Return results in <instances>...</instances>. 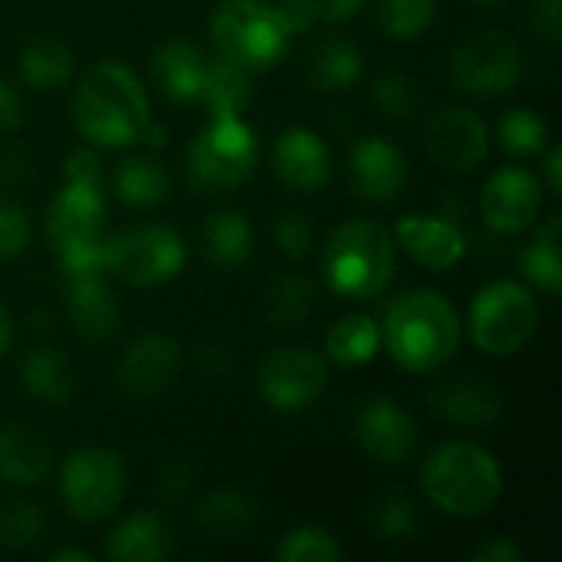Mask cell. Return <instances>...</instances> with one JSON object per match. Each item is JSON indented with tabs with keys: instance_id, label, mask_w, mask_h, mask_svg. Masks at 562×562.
<instances>
[{
	"instance_id": "6da1fadb",
	"label": "cell",
	"mask_w": 562,
	"mask_h": 562,
	"mask_svg": "<svg viewBox=\"0 0 562 562\" xmlns=\"http://www.w3.org/2000/svg\"><path fill=\"white\" fill-rule=\"evenodd\" d=\"M76 132L99 148H125L145 138L151 105L138 76L122 59H99L72 95Z\"/></svg>"
},
{
	"instance_id": "7a4b0ae2",
	"label": "cell",
	"mask_w": 562,
	"mask_h": 562,
	"mask_svg": "<svg viewBox=\"0 0 562 562\" xmlns=\"http://www.w3.org/2000/svg\"><path fill=\"white\" fill-rule=\"evenodd\" d=\"M379 329L392 362L415 375L438 372L461 346V319L454 306L438 290L425 286L398 293Z\"/></svg>"
},
{
	"instance_id": "3957f363",
	"label": "cell",
	"mask_w": 562,
	"mask_h": 562,
	"mask_svg": "<svg viewBox=\"0 0 562 562\" xmlns=\"http://www.w3.org/2000/svg\"><path fill=\"white\" fill-rule=\"evenodd\" d=\"M422 487L441 514L471 520L484 517L501 501L504 477L487 448L474 441H448L428 454Z\"/></svg>"
},
{
	"instance_id": "277c9868",
	"label": "cell",
	"mask_w": 562,
	"mask_h": 562,
	"mask_svg": "<svg viewBox=\"0 0 562 562\" xmlns=\"http://www.w3.org/2000/svg\"><path fill=\"white\" fill-rule=\"evenodd\" d=\"M395 237L379 221H346L323 247V277L346 300H372L395 273Z\"/></svg>"
},
{
	"instance_id": "5b68a950",
	"label": "cell",
	"mask_w": 562,
	"mask_h": 562,
	"mask_svg": "<svg viewBox=\"0 0 562 562\" xmlns=\"http://www.w3.org/2000/svg\"><path fill=\"white\" fill-rule=\"evenodd\" d=\"M46 237L56 250L63 277L102 273L105 250V188L66 181L46 211Z\"/></svg>"
},
{
	"instance_id": "8992f818",
	"label": "cell",
	"mask_w": 562,
	"mask_h": 562,
	"mask_svg": "<svg viewBox=\"0 0 562 562\" xmlns=\"http://www.w3.org/2000/svg\"><path fill=\"white\" fill-rule=\"evenodd\" d=\"M260 158L257 132L240 115L211 119V125L188 145L184 175L188 188L198 194H224L240 188Z\"/></svg>"
},
{
	"instance_id": "52a82bcc",
	"label": "cell",
	"mask_w": 562,
	"mask_h": 562,
	"mask_svg": "<svg viewBox=\"0 0 562 562\" xmlns=\"http://www.w3.org/2000/svg\"><path fill=\"white\" fill-rule=\"evenodd\" d=\"M211 40L217 56L244 66L247 72H263L277 66L290 46V33L267 0H221L211 13Z\"/></svg>"
},
{
	"instance_id": "ba28073f",
	"label": "cell",
	"mask_w": 562,
	"mask_h": 562,
	"mask_svg": "<svg viewBox=\"0 0 562 562\" xmlns=\"http://www.w3.org/2000/svg\"><path fill=\"white\" fill-rule=\"evenodd\" d=\"M468 326L481 352L494 359L514 356L537 336L540 326L537 296L517 280H497L474 296Z\"/></svg>"
},
{
	"instance_id": "9c48e42d",
	"label": "cell",
	"mask_w": 562,
	"mask_h": 562,
	"mask_svg": "<svg viewBox=\"0 0 562 562\" xmlns=\"http://www.w3.org/2000/svg\"><path fill=\"white\" fill-rule=\"evenodd\" d=\"M184 260L188 247L175 227L142 224L105 237L102 273H112L128 286H161L184 270Z\"/></svg>"
},
{
	"instance_id": "30bf717a",
	"label": "cell",
	"mask_w": 562,
	"mask_h": 562,
	"mask_svg": "<svg viewBox=\"0 0 562 562\" xmlns=\"http://www.w3.org/2000/svg\"><path fill=\"white\" fill-rule=\"evenodd\" d=\"M59 497L79 524L105 520L125 497V464L119 451L102 445L69 451L59 474Z\"/></svg>"
},
{
	"instance_id": "8fae6325",
	"label": "cell",
	"mask_w": 562,
	"mask_h": 562,
	"mask_svg": "<svg viewBox=\"0 0 562 562\" xmlns=\"http://www.w3.org/2000/svg\"><path fill=\"white\" fill-rule=\"evenodd\" d=\"M524 79V49L501 30H477L451 53V82L474 99H497Z\"/></svg>"
},
{
	"instance_id": "7c38bea8",
	"label": "cell",
	"mask_w": 562,
	"mask_h": 562,
	"mask_svg": "<svg viewBox=\"0 0 562 562\" xmlns=\"http://www.w3.org/2000/svg\"><path fill=\"white\" fill-rule=\"evenodd\" d=\"M329 385L326 356L310 346L273 349L257 372V389L273 412H303L310 408Z\"/></svg>"
},
{
	"instance_id": "4fadbf2b",
	"label": "cell",
	"mask_w": 562,
	"mask_h": 562,
	"mask_svg": "<svg viewBox=\"0 0 562 562\" xmlns=\"http://www.w3.org/2000/svg\"><path fill=\"white\" fill-rule=\"evenodd\" d=\"M425 148L435 165L448 171H474L491 151V132L474 109L445 105L428 119Z\"/></svg>"
},
{
	"instance_id": "5bb4252c",
	"label": "cell",
	"mask_w": 562,
	"mask_h": 562,
	"mask_svg": "<svg viewBox=\"0 0 562 562\" xmlns=\"http://www.w3.org/2000/svg\"><path fill=\"white\" fill-rule=\"evenodd\" d=\"M543 211V181L527 168H501L481 194L484 227L494 234H520Z\"/></svg>"
},
{
	"instance_id": "9a60e30c",
	"label": "cell",
	"mask_w": 562,
	"mask_h": 562,
	"mask_svg": "<svg viewBox=\"0 0 562 562\" xmlns=\"http://www.w3.org/2000/svg\"><path fill=\"white\" fill-rule=\"evenodd\" d=\"M352 435L359 448L379 464H402L412 458L418 445L415 418L395 398H385V395H372L356 408Z\"/></svg>"
},
{
	"instance_id": "2e32d148",
	"label": "cell",
	"mask_w": 562,
	"mask_h": 562,
	"mask_svg": "<svg viewBox=\"0 0 562 562\" xmlns=\"http://www.w3.org/2000/svg\"><path fill=\"white\" fill-rule=\"evenodd\" d=\"M181 369V349L165 333L135 336L115 366V385L132 398H151L165 392Z\"/></svg>"
},
{
	"instance_id": "e0dca14e",
	"label": "cell",
	"mask_w": 562,
	"mask_h": 562,
	"mask_svg": "<svg viewBox=\"0 0 562 562\" xmlns=\"http://www.w3.org/2000/svg\"><path fill=\"white\" fill-rule=\"evenodd\" d=\"M408 181V158L405 151L382 135H369L352 145L349 151V184L359 198L372 204H389Z\"/></svg>"
},
{
	"instance_id": "ac0fdd59",
	"label": "cell",
	"mask_w": 562,
	"mask_h": 562,
	"mask_svg": "<svg viewBox=\"0 0 562 562\" xmlns=\"http://www.w3.org/2000/svg\"><path fill=\"white\" fill-rule=\"evenodd\" d=\"M395 247H402L415 263L428 267V270H451L458 260H464L468 254V237L461 231V224L435 214H408L395 224Z\"/></svg>"
},
{
	"instance_id": "d6986e66",
	"label": "cell",
	"mask_w": 562,
	"mask_h": 562,
	"mask_svg": "<svg viewBox=\"0 0 562 562\" xmlns=\"http://www.w3.org/2000/svg\"><path fill=\"white\" fill-rule=\"evenodd\" d=\"M66 316L86 342H109L119 333V300L105 283V273H69L66 277Z\"/></svg>"
},
{
	"instance_id": "ffe728a7",
	"label": "cell",
	"mask_w": 562,
	"mask_h": 562,
	"mask_svg": "<svg viewBox=\"0 0 562 562\" xmlns=\"http://www.w3.org/2000/svg\"><path fill=\"white\" fill-rule=\"evenodd\" d=\"M273 171L293 191H319L333 178V155L313 128H286L273 145Z\"/></svg>"
},
{
	"instance_id": "44dd1931",
	"label": "cell",
	"mask_w": 562,
	"mask_h": 562,
	"mask_svg": "<svg viewBox=\"0 0 562 562\" xmlns=\"http://www.w3.org/2000/svg\"><path fill=\"white\" fill-rule=\"evenodd\" d=\"M428 405L451 425H468L481 428L491 425L504 415V398L501 392L484 382L481 375H454L438 382L428 392Z\"/></svg>"
},
{
	"instance_id": "7402d4cb",
	"label": "cell",
	"mask_w": 562,
	"mask_h": 562,
	"mask_svg": "<svg viewBox=\"0 0 562 562\" xmlns=\"http://www.w3.org/2000/svg\"><path fill=\"white\" fill-rule=\"evenodd\" d=\"M171 527L158 510H135L119 520L105 537V560L158 562L171 553Z\"/></svg>"
},
{
	"instance_id": "603a6c76",
	"label": "cell",
	"mask_w": 562,
	"mask_h": 562,
	"mask_svg": "<svg viewBox=\"0 0 562 562\" xmlns=\"http://www.w3.org/2000/svg\"><path fill=\"white\" fill-rule=\"evenodd\" d=\"M53 468V445L30 425H0V481L33 487Z\"/></svg>"
},
{
	"instance_id": "cb8c5ba5",
	"label": "cell",
	"mask_w": 562,
	"mask_h": 562,
	"mask_svg": "<svg viewBox=\"0 0 562 562\" xmlns=\"http://www.w3.org/2000/svg\"><path fill=\"white\" fill-rule=\"evenodd\" d=\"M204 72H207V56L201 53V46L181 36L165 40L151 56V76L171 102H198Z\"/></svg>"
},
{
	"instance_id": "d4e9b609",
	"label": "cell",
	"mask_w": 562,
	"mask_h": 562,
	"mask_svg": "<svg viewBox=\"0 0 562 562\" xmlns=\"http://www.w3.org/2000/svg\"><path fill=\"white\" fill-rule=\"evenodd\" d=\"M20 385L30 398L43 402V405H66L69 395H72V385H76V375H72V362L53 349V346H33L23 352L20 359Z\"/></svg>"
},
{
	"instance_id": "484cf974",
	"label": "cell",
	"mask_w": 562,
	"mask_h": 562,
	"mask_svg": "<svg viewBox=\"0 0 562 562\" xmlns=\"http://www.w3.org/2000/svg\"><path fill=\"white\" fill-rule=\"evenodd\" d=\"M194 520L204 530V537L231 543V540H240L254 530L257 504L237 487H214L198 501Z\"/></svg>"
},
{
	"instance_id": "4316f807",
	"label": "cell",
	"mask_w": 562,
	"mask_h": 562,
	"mask_svg": "<svg viewBox=\"0 0 562 562\" xmlns=\"http://www.w3.org/2000/svg\"><path fill=\"white\" fill-rule=\"evenodd\" d=\"M198 102L207 109L211 119L244 115L247 105L254 102V72H247L244 66H237L224 56L207 59V72H204Z\"/></svg>"
},
{
	"instance_id": "83f0119b",
	"label": "cell",
	"mask_w": 562,
	"mask_h": 562,
	"mask_svg": "<svg viewBox=\"0 0 562 562\" xmlns=\"http://www.w3.org/2000/svg\"><path fill=\"white\" fill-rule=\"evenodd\" d=\"M112 188L128 207H158L171 198V171L155 155H128L115 168Z\"/></svg>"
},
{
	"instance_id": "f1b7e54d",
	"label": "cell",
	"mask_w": 562,
	"mask_h": 562,
	"mask_svg": "<svg viewBox=\"0 0 562 562\" xmlns=\"http://www.w3.org/2000/svg\"><path fill=\"white\" fill-rule=\"evenodd\" d=\"M201 254L214 267H240L254 257V227L237 211H214L201 224Z\"/></svg>"
},
{
	"instance_id": "f546056e",
	"label": "cell",
	"mask_w": 562,
	"mask_h": 562,
	"mask_svg": "<svg viewBox=\"0 0 562 562\" xmlns=\"http://www.w3.org/2000/svg\"><path fill=\"white\" fill-rule=\"evenodd\" d=\"M362 69H366L362 49L346 36H326L323 43H316L310 56V79L326 92H342L356 86L362 79Z\"/></svg>"
},
{
	"instance_id": "4dcf8cb0",
	"label": "cell",
	"mask_w": 562,
	"mask_h": 562,
	"mask_svg": "<svg viewBox=\"0 0 562 562\" xmlns=\"http://www.w3.org/2000/svg\"><path fill=\"white\" fill-rule=\"evenodd\" d=\"M20 79L36 89V92H53L59 86L69 82L72 76V53L66 43L53 40V36H36L23 46L20 59Z\"/></svg>"
},
{
	"instance_id": "1f68e13d",
	"label": "cell",
	"mask_w": 562,
	"mask_h": 562,
	"mask_svg": "<svg viewBox=\"0 0 562 562\" xmlns=\"http://www.w3.org/2000/svg\"><path fill=\"white\" fill-rule=\"evenodd\" d=\"M382 342V329L372 316H342L326 336V359L342 369H356L375 359Z\"/></svg>"
},
{
	"instance_id": "d6a6232c",
	"label": "cell",
	"mask_w": 562,
	"mask_h": 562,
	"mask_svg": "<svg viewBox=\"0 0 562 562\" xmlns=\"http://www.w3.org/2000/svg\"><path fill=\"white\" fill-rule=\"evenodd\" d=\"M316 306V286L303 273H283L267 290V319L273 329H300Z\"/></svg>"
},
{
	"instance_id": "836d02e7",
	"label": "cell",
	"mask_w": 562,
	"mask_h": 562,
	"mask_svg": "<svg viewBox=\"0 0 562 562\" xmlns=\"http://www.w3.org/2000/svg\"><path fill=\"white\" fill-rule=\"evenodd\" d=\"M520 270L527 280L547 293H560L562 286V257H560V217H550L543 227H537L533 240L520 254Z\"/></svg>"
},
{
	"instance_id": "e575fe53",
	"label": "cell",
	"mask_w": 562,
	"mask_h": 562,
	"mask_svg": "<svg viewBox=\"0 0 562 562\" xmlns=\"http://www.w3.org/2000/svg\"><path fill=\"white\" fill-rule=\"evenodd\" d=\"M497 138H501V148L507 155L530 158V155H540L547 148L550 128H547L540 112H533V109H510V112L501 115Z\"/></svg>"
},
{
	"instance_id": "d590c367",
	"label": "cell",
	"mask_w": 562,
	"mask_h": 562,
	"mask_svg": "<svg viewBox=\"0 0 562 562\" xmlns=\"http://www.w3.org/2000/svg\"><path fill=\"white\" fill-rule=\"evenodd\" d=\"M372 530L385 543H408L422 530V510L408 494H385L372 510Z\"/></svg>"
},
{
	"instance_id": "8d00e7d4",
	"label": "cell",
	"mask_w": 562,
	"mask_h": 562,
	"mask_svg": "<svg viewBox=\"0 0 562 562\" xmlns=\"http://www.w3.org/2000/svg\"><path fill=\"white\" fill-rule=\"evenodd\" d=\"M372 102L395 122H408L418 115L422 109V86L398 69H385L379 72L375 86H372Z\"/></svg>"
},
{
	"instance_id": "74e56055",
	"label": "cell",
	"mask_w": 562,
	"mask_h": 562,
	"mask_svg": "<svg viewBox=\"0 0 562 562\" xmlns=\"http://www.w3.org/2000/svg\"><path fill=\"white\" fill-rule=\"evenodd\" d=\"M438 0H379V23L392 40L412 43L435 20Z\"/></svg>"
},
{
	"instance_id": "f35d334b",
	"label": "cell",
	"mask_w": 562,
	"mask_h": 562,
	"mask_svg": "<svg viewBox=\"0 0 562 562\" xmlns=\"http://www.w3.org/2000/svg\"><path fill=\"white\" fill-rule=\"evenodd\" d=\"M273 557L280 562H339L342 560V547L336 543V537L329 530L296 527V530L283 533Z\"/></svg>"
},
{
	"instance_id": "ab89813d",
	"label": "cell",
	"mask_w": 562,
	"mask_h": 562,
	"mask_svg": "<svg viewBox=\"0 0 562 562\" xmlns=\"http://www.w3.org/2000/svg\"><path fill=\"white\" fill-rule=\"evenodd\" d=\"M46 533V514L30 501H13L0 507V547L30 550Z\"/></svg>"
},
{
	"instance_id": "60d3db41",
	"label": "cell",
	"mask_w": 562,
	"mask_h": 562,
	"mask_svg": "<svg viewBox=\"0 0 562 562\" xmlns=\"http://www.w3.org/2000/svg\"><path fill=\"white\" fill-rule=\"evenodd\" d=\"M270 237H273L277 250H280L283 257H290V260H303V257H310L313 240H316V234H313V221H310V214H303V211H283V214L273 221Z\"/></svg>"
},
{
	"instance_id": "b9f144b4",
	"label": "cell",
	"mask_w": 562,
	"mask_h": 562,
	"mask_svg": "<svg viewBox=\"0 0 562 562\" xmlns=\"http://www.w3.org/2000/svg\"><path fill=\"white\" fill-rule=\"evenodd\" d=\"M33 237L30 214L13 201L0 194V260H16Z\"/></svg>"
},
{
	"instance_id": "7bdbcfd3",
	"label": "cell",
	"mask_w": 562,
	"mask_h": 562,
	"mask_svg": "<svg viewBox=\"0 0 562 562\" xmlns=\"http://www.w3.org/2000/svg\"><path fill=\"white\" fill-rule=\"evenodd\" d=\"M194 487V468L184 461V458H165L161 461V471L155 477V491H158V501L165 504H181Z\"/></svg>"
},
{
	"instance_id": "ee69618b",
	"label": "cell",
	"mask_w": 562,
	"mask_h": 562,
	"mask_svg": "<svg viewBox=\"0 0 562 562\" xmlns=\"http://www.w3.org/2000/svg\"><path fill=\"white\" fill-rule=\"evenodd\" d=\"M527 26L533 36L547 43H560L562 36V0H530Z\"/></svg>"
},
{
	"instance_id": "f6af8a7d",
	"label": "cell",
	"mask_w": 562,
	"mask_h": 562,
	"mask_svg": "<svg viewBox=\"0 0 562 562\" xmlns=\"http://www.w3.org/2000/svg\"><path fill=\"white\" fill-rule=\"evenodd\" d=\"M66 181H72V184H89V188H105L102 158H99L89 145L69 151V158H66Z\"/></svg>"
},
{
	"instance_id": "bcb514c9",
	"label": "cell",
	"mask_w": 562,
	"mask_h": 562,
	"mask_svg": "<svg viewBox=\"0 0 562 562\" xmlns=\"http://www.w3.org/2000/svg\"><path fill=\"white\" fill-rule=\"evenodd\" d=\"M286 33L296 36V33H306L319 23V3L316 0H277L273 3Z\"/></svg>"
},
{
	"instance_id": "7dc6e473",
	"label": "cell",
	"mask_w": 562,
	"mask_h": 562,
	"mask_svg": "<svg viewBox=\"0 0 562 562\" xmlns=\"http://www.w3.org/2000/svg\"><path fill=\"white\" fill-rule=\"evenodd\" d=\"M194 362H198V369H201L204 375H211V379H227V375L234 372L231 352H227L224 346H214V342H204V346H198V352H194Z\"/></svg>"
},
{
	"instance_id": "c3c4849f",
	"label": "cell",
	"mask_w": 562,
	"mask_h": 562,
	"mask_svg": "<svg viewBox=\"0 0 562 562\" xmlns=\"http://www.w3.org/2000/svg\"><path fill=\"white\" fill-rule=\"evenodd\" d=\"M23 115L26 109H23L20 92L7 79H0V132H16L23 125Z\"/></svg>"
},
{
	"instance_id": "681fc988",
	"label": "cell",
	"mask_w": 562,
	"mask_h": 562,
	"mask_svg": "<svg viewBox=\"0 0 562 562\" xmlns=\"http://www.w3.org/2000/svg\"><path fill=\"white\" fill-rule=\"evenodd\" d=\"M474 562H520L524 560V550L510 540V537H494L487 540L474 557Z\"/></svg>"
},
{
	"instance_id": "f907efd6",
	"label": "cell",
	"mask_w": 562,
	"mask_h": 562,
	"mask_svg": "<svg viewBox=\"0 0 562 562\" xmlns=\"http://www.w3.org/2000/svg\"><path fill=\"white\" fill-rule=\"evenodd\" d=\"M316 3H319V20L326 23H346L359 16V10L366 7V0H316Z\"/></svg>"
},
{
	"instance_id": "816d5d0a",
	"label": "cell",
	"mask_w": 562,
	"mask_h": 562,
	"mask_svg": "<svg viewBox=\"0 0 562 562\" xmlns=\"http://www.w3.org/2000/svg\"><path fill=\"white\" fill-rule=\"evenodd\" d=\"M543 178H547V191L560 194L562 191V151L560 145L547 148V161H543Z\"/></svg>"
},
{
	"instance_id": "f5cc1de1",
	"label": "cell",
	"mask_w": 562,
	"mask_h": 562,
	"mask_svg": "<svg viewBox=\"0 0 562 562\" xmlns=\"http://www.w3.org/2000/svg\"><path fill=\"white\" fill-rule=\"evenodd\" d=\"M10 342H13V323H10V313L0 303V356L10 349Z\"/></svg>"
},
{
	"instance_id": "db71d44e",
	"label": "cell",
	"mask_w": 562,
	"mask_h": 562,
	"mask_svg": "<svg viewBox=\"0 0 562 562\" xmlns=\"http://www.w3.org/2000/svg\"><path fill=\"white\" fill-rule=\"evenodd\" d=\"M53 562H92V553L89 550H53L49 553Z\"/></svg>"
},
{
	"instance_id": "11a10c76",
	"label": "cell",
	"mask_w": 562,
	"mask_h": 562,
	"mask_svg": "<svg viewBox=\"0 0 562 562\" xmlns=\"http://www.w3.org/2000/svg\"><path fill=\"white\" fill-rule=\"evenodd\" d=\"M474 3H484V7H494V3H504V0H474Z\"/></svg>"
}]
</instances>
